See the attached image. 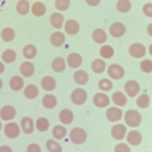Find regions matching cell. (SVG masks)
<instances>
[{
    "label": "cell",
    "mask_w": 152,
    "mask_h": 152,
    "mask_svg": "<svg viewBox=\"0 0 152 152\" xmlns=\"http://www.w3.org/2000/svg\"><path fill=\"white\" fill-rule=\"evenodd\" d=\"M125 120L128 125L132 127L138 126L140 123L141 118L140 114L134 110H129L125 113Z\"/></svg>",
    "instance_id": "6da1fadb"
},
{
    "label": "cell",
    "mask_w": 152,
    "mask_h": 152,
    "mask_svg": "<svg viewBox=\"0 0 152 152\" xmlns=\"http://www.w3.org/2000/svg\"><path fill=\"white\" fill-rule=\"evenodd\" d=\"M70 136L72 141L76 144L83 143L86 138V134L85 131L79 128L72 129L70 132Z\"/></svg>",
    "instance_id": "7a4b0ae2"
},
{
    "label": "cell",
    "mask_w": 152,
    "mask_h": 152,
    "mask_svg": "<svg viewBox=\"0 0 152 152\" xmlns=\"http://www.w3.org/2000/svg\"><path fill=\"white\" fill-rule=\"evenodd\" d=\"M87 99L86 91L83 89L78 88L75 90L71 95L72 102L77 104H81L84 103Z\"/></svg>",
    "instance_id": "3957f363"
},
{
    "label": "cell",
    "mask_w": 152,
    "mask_h": 152,
    "mask_svg": "<svg viewBox=\"0 0 152 152\" xmlns=\"http://www.w3.org/2000/svg\"><path fill=\"white\" fill-rule=\"evenodd\" d=\"M129 52L133 57L136 58H140L145 55L146 50L143 45L137 43L131 45L129 48Z\"/></svg>",
    "instance_id": "277c9868"
},
{
    "label": "cell",
    "mask_w": 152,
    "mask_h": 152,
    "mask_svg": "<svg viewBox=\"0 0 152 152\" xmlns=\"http://www.w3.org/2000/svg\"><path fill=\"white\" fill-rule=\"evenodd\" d=\"M124 72L123 68L117 64H112L109 66L108 69L109 75L115 79L121 78L124 76Z\"/></svg>",
    "instance_id": "5b68a950"
},
{
    "label": "cell",
    "mask_w": 152,
    "mask_h": 152,
    "mask_svg": "<svg viewBox=\"0 0 152 152\" xmlns=\"http://www.w3.org/2000/svg\"><path fill=\"white\" fill-rule=\"evenodd\" d=\"M125 91L130 97L135 96L140 90V86L134 80L127 82L124 86Z\"/></svg>",
    "instance_id": "8992f818"
},
{
    "label": "cell",
    "mask_w": 152,
    "mask_h": 152,
    "mask_svg": "<svg viewBox=\"0 0 152 152\" xmlns=\"http://www.w3.org/2000/svg\"><path fill=\"white\" fill-rule=\"evenodd\" d=\"M4 132L7 137L13 138L17 137L18 135L20 133V130L17 124L13 123H10L5 126Z\"/></svg>",
    "instance_id": "52a82bcc"
},
{
    "label": "cell",
    "mask_w": 152,
    "mask_h": 152,
    "mask_svg": "<svg viewBox=\"0 0 152 152\" xmlns=\"http://www.w3.org/2000/svg\"><path fill=\"white\" fill-rule=\"evenodd\" d=\"M126 132V128L123 124H119L114 126L111 129L112 136L115 139L121 140L124 137Z\"/></svg>",
    "instance_id": "ba28073f"
},
{
    "label": "cell",
    "mask_w": 152,
    "mask_h": 152,
    "mask_svg": "<svg viewBox=\"0 0 152 152\" xmlns=\"http://www.w3.org/2000/svg\"><path fill=\"white\" fill-rule=\"evenodd\" d=\"M65 29L66 32L69 35L77 34L80 29L79 23L74 20L70 19L67 20L65 24Z\"/></svg>",
    "instance_id": "9c48e42d"
},
{
    "label": "cell",
    "mask_w": 152,
    "mask_h": 152,
    "mask_svg": "<svg viewBox=\"0 0 152 152\" xmlns=\"http://www.w3.org/2000/svg\"><path fill=\"white\" fill-rule=\"evenodd\" d=\"M125 31L124 25L120 23H115L112 24L110 28V32L111 35L115 37L123 36Z\"/></svg>",
    "instance_id": "30bf717a"
},
{
    "label": "cell",
    "mask_w": 152,
    "mask_h": 152,
    "mask_svg": "<svg viewBox=\"0 0 152 152\" xmlns=\"http://www.w3.org/2000/svg\"><path fill=\"white\" fill-rule=\"evenodd\" d=\"M106 115L109 120L114 122L120 119L122 116V112L121 110L118 108L112 107L107 110Z\"/></svg>",
    "instance_id": "8fae6325"
},
{
    "label": "cell",
    "mask_w": 152,
    "mask_h": 152,
    "mask_svg": "<svg viewBox=\"0 0 152 152\" xmlns=\"http://www.w3.org/2000/svg\"><path fill=\"white\" fill-rule=\"evenodd\" d=\"M94 102L96 105L99 107H104L109 103V99L106 95L101 93L96 94L93 98Z\"/></svg>",
    "instance_id": "7c38bea8"
},
{
    "label": "cell",
    "mask_w": 152,
    "mask_h": 152,
    "mask_svg": "<svg viewBox=\"0 0 152 152\" xmlns=\"http://www.w3.org/2000/svg\"><path fill=\"white\" fill-rule=\"evenodd\" d=\"M82 58L78 53H73L70 54L67 58V63L72 68L79 67L82 62Z\"/></svg>",
    "instance_id": "4fadbf2b"
},
{
    "label": "cell",
    "mask_w": 152,
    "mask_h": 152,
    "mask_svg": "<svg viewBox=\"0 0 152 152\" xmlns=\"http://www.w3.org/2000/svg\"><path fill=\"white\" fill-rule=\"evenodd\" d=\"M65 39V36L63 33L60 31H56L52 34L50 41L53 46L59 47L63 44Z\"/></svg>",
    "instance_id": "5bb4252c"
},
{
    "label": "cell",
    "mask_w": 152,
    "mask_h": 152,
    "mask_svg": "<svg viewBox=\"0 0 152 152\" xmlns=\"http://www.w3.org/2000/svg\"><path fill=\"white\" fill-rule=\"evenodd\" d=\"M30 4L27 0H20L16 4V9L17 12L20 15H24L29 12Z\"/></svg>",
    "instance_id": "9a60e30c"
},
{
    "label": "cell",
    "mask_w": 152,
    "mask_h": 152,
    "mask_svg": "<svg viewBox=\"0 0 152 152\" xmlns=\"http://www.w3.org/2000/svg\"><path fill=\"white\" fill-rule=\"evenodd\" d=\"M127 140L130 144L133 145H136L141 142L142 137L139 132L133 130L129 132L127 136Z\"/></svg>",
    "instance_id": "2e32d148"
},
{
    "label": "cell",
    "mask_w": 152,
    "mask_h": 152,
    "mask_svg": "<svg viewBox=\"0 0 152 152\" xmlns=\"http://www.w3.org/2000/svg\"><path fill=\"white\" fill-rule=\"evenodd\" d=\"M50 20L52 26L55 28L58 29L62 27L64 18L61 13L55 12L51 15Z\"/></svg>",
    "instance_id": "e0dca14e"
},
{
    "label": "cell",
    "mask_w": 152,
    "mask_h": 152,
    "mask_svg": "<svg viewBox=\"0 0 152 152\" xmlns=\"http://www.w3.org/2000/svg\"><path fill=\"white\" fill-rule=\"evenodd\" d=\"M75 81L80 85H84L88 81V76L85 71L81 70L76 71L74 75Z\"/></svg>",
    "instance_id": "ac0fdd59"
},
{
    "label": "cell",
    "mask_w": 152,
    "mask_h": 152,
    "mask_svg": "<svg viewBox=\"0 0 152 152\" xmlns=\"http://www.w3.org/2000/svg\"><path fill=\"white\" fill-rule=\"evenodd\" d=\"M15 114V111L12 107L6 106L1 110L0 115L1 118L5 120H8L13 118Z\"/></svg>",
    "instance_id": "d6986e66"
},
{
    "label": "cell",
    "mask_w": 152,
    "mask_h": 152,
    "mask_svg": "<svg viewBox=\"0 0 152 152\" xmlns=\"http://www.w3.org/2000/svg\"><path fill=\"white\" fill-rule=\"evenodd\" d=\"M22 74L26 77H29L32 76L34 71V66L31 63L25 62L22 63L20 68Z\"/></svg>",
    "instance_id": "ffe728a7"
},
{
    "label": "cell",
    "mask_w": 152,
    "mask_h": 152,
    "mask_svg": "<svg viewBox=\"0 0 152 152\" xmlns=\"http://www.w3.org/2000/svg\"><path fill=\"white\" fill-rule=\"evenodd\" d=\"M41 83L43 88L48 91L53 90L56 86L55 80L53 77L50 76L44 77L41 80Z\"/></svg>",
    "instance_id": "44dd1931"
},
{
    "label": "cell",
    "mask_w": 152,
    "mask_h": 152,
    "mask_svg": "<svg viewBox=\"0 0 152 152\" xmlns=\"http://www.w3.org/2000/svg\"><path fill=\"white\" fill-rule=\"evenodd\" d=\"M52 67L56 72H60L63 71L65 68L66 64L64 59L60 57L54 58L53 61Z\"/></svg>",
    "instance_id": "7402d4cb"
},
{
    "label": "cell",
    "mask_w": 152,
    "mask_h": 152,
    "mask_svg": "<svg viewBox=\"0 0 152 152\" xmlns=\"http://www.w3.org/2000/svg\"><path fill=\"white\" fill-rule=\"evenodd\" d=\"M46 10L45 6L41 2H36L32 6V12L34 15L36 16L40 17L42 16L45 12Z\"/></svg>",
    "instance_id": "603a6c76"
},
{
    "label": "cell",
    "mask_w": 152,
    "mask_h": 152,
    "mask_svg": "<svg viewBox=\"0 0 152 152\" xmlns=\"http://www.w3.org/2000/svg\"><path fill=\"white\" fill-rule=\"evenodd\" d=\"M92 37L94 41L98 43H102L104 42L107 39V36L105 32L100 29H96L94 31Z\"/></svg>",
    "instance_id": "cb8c5ba5"
},
{
    "label": "cell",
    "mask_w": 152,
    "mask_h": 152,
    "mask_svg": "<svg viewBox=\"0 0 152 152\" xmlns=\"http://www.w3.org/2000/svg\"><path fill=\"white\" fill-rule=\"evenodd\" d=\"M21 125L25 133L29 134L33 132L34 129L33 122L30 118L28 117L23 118L21 121Z\"/></svg>",
    "instance_id": "d4e9b609"
},
{
    "label": "cell",
    "mask_w": 152,
    "mask_h": 152,
    "mask_svg": "<svg viewBox=\"0 0 152 152\" xmlns=\"http://www.w3.org/2000/svg\"><path fill=\"white\" fill-rule=\"evenodd\" d=\"M59 118L62 123L65 124H68L71 123L73 120V114L69 110H64L61 111Z\"/></svg>",
    "instance_id": "484cf974"
},
{
    "label": "cell",
    "mask_w": 152,
    "mask_h": 152,
    "mask_svg": "<svg viewBox=\"0 0 152 152\" xmlns=\"http://www.w3.org/2000/svg\"><path fill=\"white\" fill-rule=\"evenodd\" d=\"M10 85L12 90L18 91L20 90L23 87V81L20 77L15 76L10 79Z\"/></svg>",
    "instance_id": "4316f807"
},
{
    "label": "cell",
    "mask_w": 152,
    "mask_h": 152,
    "mask_svg": "<svg viewBox=\"0 0 152 152\" xmlns=\"http://www.w3.org/2000/svg\"><path fill=\"white\" fill-rule=\"evenodd\" d=\"M105 67V62L100 59L95 60L93 61L91 64L92 70L97 73H100L103 72Z\"/></svg>",
    "instance_id": "83f0119b"
},
{
    "label": "cell",
    "mask_w": 152,
    "mask_h": 152,
    "mask_svg": "<svg viewBox=\"0 0 152 152\" xmlns=\"http://www.w3.org/2000/svg\"><path fill=\"white\" fill-rule=\"evenodd\" d=\"M56 99L55 96L51 94L45 96L42 99V103L44 106L48 108L54 107L56 104Z\"/></svg>",
    "instance_id": "f1b7e54d"
},
{
    "label": "cell",
    "mask_w": 152,
    "mask_h": 152,
    "mask_svg": "<svg viewBox=\"0 0 152 152\" xmlns=\"http://www.w3.org/2000/svg\"><path fill=\"white\" fill-rule=\"evenodd\" d=\"M37 53L36 48L32 45H27L24 48L23 50L24 56L28 59L34 58L36 56Z\"/></svg>",
    "instance_id": "f546056e"
},
{
    "label": "cell",
    "mask_w": 152,
    "mask_h": 152,
    "mask_svg": "<svg viewBox=\"0 0 152 152\" xmlns=\"http://www.w3.org/2000/svg\"><path fill=\"white\" fill-rule=\"evenodd\" d=\"M113 100L114 103L118 105L124 106L127 102L125 96L120 92H115L113 95Z\"/></svg>",
    "instance_id": "4dcf8cb0"
},
{
    "label": "cell",
    "mask_w": 152,
    "mask_h": 152,
    "mask_svg": "<svg viewBox=\"0 0 152 152\" xmlns=\"http://www.w3.org/2000/svg\"><path fill=\"white\" fill-rule=\"evenodd\" d=\"M38 93V89L37 87L33 85H30L25 88L24 94L27 98L32 99L35 97Z\"/></svg>",
    "instance_id": "1f68e13d"
},
{
    "label": "cell",
    "mask_w": 152,
    "mask_h": 152,
    "mask_svg": "<svg viewBox=\"0 0 152 152\" xmlns=\"http://www.w3.org/2000/svg\"><path fill=\"white\" fill-rule=\"evenodd\" d=\"M1 36L2 39L5 41H11L15 37L14 30L9 27H6L2 31Z\"/></svg>",
    "instance_id": "d6a6232c"
},
{
    "label": "cell",
    "mask_w": 152,
    "mask_h": 152,
    "mask_svg": "<svg viewBox=\"0 0 152 152\" xmlns=\"http://www.w3.org/2000/svg\"><path fill=\"white\" fill-rule=\"evenodd\" d=\"M52 132L54 137L56 139L60 140L66 135V131L64 127L61 126H57L54 128Z\"/></svg>",
    "instance_id": "836d02e7"
},
{
    "label": "cell",
    "mask_w": 152,
    "mask_h": 152,
    "mask_svg": "<svg viewBox=\"0 0 152 152\" xmlns=\"http://www.w3.org/2000/svg\"><path fill=\"white\" fill-rule=\"evenodd\" d=\"M117 7L120 12H126L130 9L131 4L128 0H120L117 3Z\"/></svg>",
    "instance_id": "e575fe53"
},
{
    "label": "cell",
    "mask_w": 152,
    "mask_h": 152,
    "mask_svg": "<svg viewBox=\"0 0 152 152\" xmlns=\"http://www.w3.org/2000/svg\"><path fill=\"white\" fill-rule=\"evenodd\" d=\"M16 58L15 52L11 50H5L3 53L2 58L5 62L10 63L13 62Z\"/></svg>",
    "instance_id": "d590c367"
},
{
    "label": "cell",
    "mask_w": 152,
    "mask_h": 152,
    "mask_svg": "<svg viewBox=\"0 0 152 152\" xmlns=\"http://www.w3.org/2000/svg\"><path fill=\"white\" fill-rule=\"evenodd\" d=\"M149 101V97L147 95L142 94L138 98L137 100V103L139 107L145 108L148 106Z\"/></svg>",
    "instance_id": "8d00e7d4"
},
{
    "label": "cell",
    "mask_w": 152,
    "mask_h": 152,
    "mask_svg": "<svg viewBox=\"0 0 152 152\" xmlns=\"http://www.w3.org/2000/svg\"><path fill=\"white\" fill-rule=\"evenodd\" d=\"M47 148L50 152H61V149L57 142L52 140H49L46 143Z\"/></svg>",
    "instance_id": "74e56055"
},
{
    "label": "cell",
    "mask_w": 152,
    "mask_h": 152,
    "mask_svg": "<svg viewBox=\"0 0 152 152\" xmlns=\"http://www.w3.org/2000/svg\"><path fill=\"white\" fill-rule=\"evenodd\" d=\"M100 53L103 57L106 58H109L113 55L114 51L111 46L105 45L101 48Z\"/></svg>",
    "instance_id": "f35d334b"
},
{
    "label": "cell",
    "mask_w": 152,
    "mask_h": 152,
    "mask_svg": "<svg viewBox=\"0 0 152 152\" xmlns=\"http://www.w3.org/2000/svg\"><path fill=\"white\" fill-rule=\"evenodd\" d=\"M36 126L37 129L40 131H45L49 127L48 121L45 118H40L37 121Z\"/></svg>",
    "instance_id": "ab89813d"
},
{
    "label": "cell",
    "mask_w": 152,
    "mask_h": 152,
    "mask_svg": "<svg viewBox=\"0 0 152 152\" xmlns=\"http://www.w3.org/2000/svg\"><path fill=\"white\" fill-rule=\"evenodd\" d=\"M69 0H56L55 5L56 8L60 11H65L69 7Z\"/></svg>",
    "instance_id": "60d3db41"
},
{
    "label": "cell",
    "mask_w": 152,
    "mask_h": 152,
    "mask_svg": "<svg viewBox=\"0 0 152 152\" xmlns=\"http://www.w3.org/2000/svg\"><path fill=\"white\" fill-rule=\"evenodd\" d=\"M99 88L101 90L108 91L110 90L112 87L111 82L107 79H103L101 80L99 83Z\"/></svg>",
    "instance_id": "b9f144b4"
},
{
    "label": "cell",
    "mask_w": 152,
    "mask_h": 152,
    "mask_svg": "<svg viewBox=\"0 0 152 152\" xmlns=\"http://www.w3.org/2000/svg\"><path fill=\"white\" fill-rule=\"evenodd\" d=\"M140 67L142 70L146 72H150L152 69L151 61L148 60L143 61L141 63Z\"/></svg>",
    "instance_id": "7bdbcfd3"
},
{
    "label": "cell",
    "mask_w": 152,
    "mask_h": 152,
    "mask_svg": "<svg viewBox=\"0 0 152 152\" xmlns=\"http://www.w3.org/2000/svg\"><path fill=\"white\" fill-rule=\"evenodd\" d=\"M115 151L130 152V151L129 148L124 143H120L116 145L115 148Z\"/></svg>",
    "instance_id": "ee69618b"
},
{
    "label": "cell",
    "mask_w": 152,
    "mask_h": 152,
    "mask_svg": "<svg viewBox=\"0 0 152 152\" xmlns=\"http://www.w3.org/2000/svg\"><path fill=\"white\" fill-rule=\"evenodd\" d=\"M143 10L145 14L148 17L152 16V5L151 4H145L143 7Z\"/></svg>",
    "instance_id": "f6af8a7d"
},
{
    "label": "cell",
    "mask_w": 152,
    "mask_h": 152,
    "mask_svg": "<svg viewBox=\"0 0 152 152\" xmlns=\"http://www.w3.org/2000/svg\"><path fill=\"white\" fill-rule=\"evenodd\" d=\"M28 151L40 152V150L39 147L36 144H31L29 145L27 148Z\"/></svg>",
    "instance_id": "bcb514c9"
},
{
    "label": "cell",
    "mask_w": 152,
    "mask_h": 152,
    "mask_svg": "<svg viewBox=\"0 0 152 152\" xmlns=\"http://www.w3.org/2000/svg\"><path fill=\"white\" fill-rule=\"evenodd\" d=\"M86 3L91 6H95L99 2L100 0H86Z\"/></svg>",
    "instance_id": "7dc6e473"
},
{
    "label": "cell",
    "mask_w": 152,
    "mask_h": 152,
    "mask_svg": "<svg viewBox=\"0 0 152 152\" xmlns=\"http://www.w3.org/2000/svg\"><path fill=\"white\" fill-rule=\"evenodd\" d=\"M4 67L3 64L0 62V74L3 71Z\"/></svg>",
    "instance_id": "c3c4849f"
},
{
    "label": "cell",
    "mask_w": 152,
    "mask_h": 152,
    "mask_svg": "<svg viewBox=\"0 0 152 152\" xmlns=\"http://www.w3.org/2000/svg\"><path fill=\"white\" fill-rule=\"evenodd\" d=\"M2 85V82L1 80L0 79V89L1 88Z\"/></svg>",
    "instance_id": "681fc988"
},
{
    "label": "cell",
    "mask_w": 152,
    "mask_h": 152,
    "mask_svg": "<svg viewBox=\"0 0 152 152\" xmlns=\"http://www.w3.org/2000/svg\"><path fill=\"white\" fill-rule=\"evenodd\" d=\"M1 123L0 122V130L1 129Z\"/></svg>",
    "instance_id": "f907efd6"
}]
</instances>
